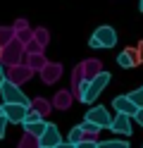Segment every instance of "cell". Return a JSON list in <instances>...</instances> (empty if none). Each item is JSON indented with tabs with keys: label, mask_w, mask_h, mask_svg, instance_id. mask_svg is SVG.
I'll use <instances>...</instances> for the list:
<instances>
[{
	"label": "cell",
	"mask_w": 143,
	"mask_h": 148,
	"mask_svg": "<svg viewBox=\"0 0 143 148\" xmlns=\"http://www.w3.org/2000/svg\"><path fill=\"white\" fill-rule=\"evenodd\" d=\"M133 119H136V122H138V124L143 127V108H138V112L133 115Z\"/></svg>",
	"instance_id": "28"
},
{
	"label": "cell",
	"mask_w": 143,
	"mask_h": 148,
	"mask_svg": "<svg viewBox=\"0 0 143 148\" xmlns=\"http://www.w3.org/2000/svg\"><path fill=\"white\" fill-rule=\"evenodd\" d=\"M24 55H26V43L19 41L17 36H14V38L5 45V53H3V58H0V60H5L7 64H14V62H22Z\"/></svg>",
	"instance_id": "5"
},
{
	"label": "cell",
	"mask_w": 143,
	"mask_h": 148,
	"mask_svg": "<svg viewBox=\"0 0 143 148\" xmlns=\"http://www.w3.org/2000/svg\"><path fill=\"white\" fill-rule=\"evenodd\" d=\"M110 79H112V74H110L107 69L98 72V74H95V77L88 81V86H86V93H83V98H81V103H95V98L103 93V88L110 84Z\"/></svg>",
	"instance_id": "1"
},
{
	"label": "cell",
	"mask_w": 143,
	"mask_h": 148,
	"mask_svg": "<svg viewBox=\"0 0 143 148\" xmlns=\"http://www.w3.org/2000/svg\"><path fill=\"white\" fill-rule=\"evenodd\" d=\"M83 136H86V134H83V127H81V124H76L72 132H69V141H67V146H79Z\"/></svg>",
	"instance_id": "19"
},
{
	"label": "cell",
	"mask_w": 143,
	"mask_h": 148,
	"mask_svg": "<svg viewBox=\"0 0 143 148\" xmlns=\"http://www.w3.org/2000/svg\"><path fill=\"white\" fill-rule=\"evenodd\" d=\"M117 64L119 67H124V69H131V67H138V53H136V48H124L119 55H117Z\"/></svg>",
	"instance_id": "12"
},
{
	"label": "cell",
	"mask_w": 143,
	"mask_h": 148,
	"mask_svg": "<svg viewBox=\"0 0 143 148\" xmlns=\"http://www.w3.org/2000/svg\"><path fill=\"white\" fill-rule=\"evenodd\" d=\"M12 38H14V26H10V29H5V26H3V29H0V41L7 45Z\"/></svg>",
	"instance_id": "24"
},
{
	"label": "cell",
	"mask_w": 143,
	"mask_h": 148,
	"mask_svg": "<svg viewBox=\"0 0 143 148\" xmlns=\"http://www.w3.org/2000/svg\"><path fill=\"white\" fill-rule=\"evenodd\" d=\"M127 96H129V98H131V100H133V103H136L138 108H143V84H141L138 88H133L131 93H127Z\"/></svg>",
	"instance_id": "23"
},
{
	"label": "cell",
	"mask_w": 143,
	"mask_h": 148,
	"mask_svg": "<svg viewBox=\"0 0 143 148\" xmlns=\"http://www.w3.org/2000/svg\"><path fill=\"white\" fill-rule=\"evenodd\" d=\"M138 10H141V14H143V0H138Z\"/></svg>",
	"instance_id": "31"
},
{
	"label": "cell",
	"mask_w": 143,
	"mask_h": 148,
	"mask_svg": "<svg viewBox=\"0 0 143 148\" xmlns=\"http://www.w3.org/2000/svg\"><path fill=\"white\" fill-rule=\"evenodd\" d=\"M14 36H17L19 41H24V43H29V41L34 38V31L29 29V24H26L24 19H19V22L14 24Z\"/></svg>",
	"instance_id": "15"
},
{
	"label": "cell",
	"mask_w": 143,
	"mask_h": 148,
	"mask_svg": "<svg viewBox=\"0 0 143 148\" xmlns=\"http://www.w3.org/2000/svg\"><path fill=\"white\" fill-rule=\"evenodd\" d=\"M48 38H50V34H48L45 29H36V31H34V38H31V41L38 45V48H45V45H48Z\"/></svg>",
	"instance_id": "20"
},
{
	"label": "cell",
	"mask_w": 143,
	"mask_h": 148,
	"mask_svg": "<svg viewBox=\"0 0 143 148\" xmlns=\"http://www.w3.org/2000/svg\"><path fill=\"white\" fill-rule=\"evenodd\" d=\"M0 96H3V103H26V105H31V100L24 96V91L19 88V84L12 81V79H5L3 81V86H0Z\"/></svg>",
	"instance_id": "4"
},
{
	"label": "cell",
	"mask_w": 143,
	"mask_h": 148,
	"mask_svg": "<svg viewBox=\"0 0 143 148\" xmlns=\"http://www.w3.org/2000/svg\"><path fill=\"white\" fill-rule=\"evenodd\" d=\"M7 122H10V119H7V115H5V110H3V112H0V138L5 136V127H7Z\"/></svg>",
	"instance_id": "26"
},
{
	"label": "cell",
	"mask_w": 143,
	"mask_h": 148,
	"mask_svg": "<svg viewBox=\"0 0 143 148\" xmlns=\"http://www.w3.org/2000/svg\"><path fill=\"white\" fill-rule=\"evenodd\" d=\"M100 148H129L127 138H112V141H100Z\"/></svg>",
	"instance_id": "21"
},
{
	"label": "cell",
	"mask_w": 143,
	"mask_h": 148,
	"mask_svg": "<svg viewBox=\"0 0 143 148\" xmlns=\"http://www.w3.org/2000/svg\"><path fill=\"white\" fill-rule=\"evenodd\" d=\"M26 64H29V67H31L34 72H36V69L41 72V67L45 64V60H43V53H41V50H31V53H26Z\"/></svg>",
	"instance_id": "17"
},
{
	"label": "cell",
	"mask_w": 143,
	"mask_h": 148,
	"mask_svg": "<svg viewBox=\"0 0 143 148\" xmlns=\"http://www.w3.org/2000/svg\"><path fill=\"white\" fill-rule=\"evenodd\" d=\"M7 79V72H5V67H3V64H0V86H3V81Z\"/></svg>",
	"instance_id": "29"
},
{
	"label": "cell",
	"mask_w": 143,
	"mask_h": 148,
	"mask_svg": "<svg viewBox=\"0 0 143 148\" xmlns=\"http://www.w3.org/2000/svg\"><path fill=\"white\" fill-rule=\"evenodd\" d=\"M114 43H117V31L112 26H98L88 41L91 48H114Z\"/></svg>",
	"instance_id": "3"
},
{
	"label": "cell",
	"mask_w": 143,
	"mask_h": 148,
	"mask_svg": "<svg viewBox=\"0 0 143 148\" xmlns=\"http://www.w3.org/2000/svg\"><path fill=\"white\" fill-rule=\"evenodd\" d=\"M41 77H43L45 84H55V81L62 77V67L57 62H45L41 67Z\"/></svg>",
	"instance_id": "13"
},
{
	"label": "cell",
	"mask_w": 143,
	"mask_h": 148,
	"mask_svg": "<svg viewBox=\"0 0 143 148\" xmlns=\"http://www.w3.org/2000/svg\"><path fill=\"white\" fill-rule=\"evenodd\" d=\"M62 143H64V141H62V136H60L57 124L48 122L43 136H38V146H41V148H57V146H62Z\"/></svg>",
	"instance_id": "6"
},
{
	"label": "cell",
	"mask_w": 143,
	"mask_h": 148,
	"mask_svg": "<svg viewBox=\"0 0 143 148\" xmlns=\"http://www.w3.org/2000/svg\"><path fill=\"white\" fill-rule=\"evenodd\" d=\"M19 146H22V148H24V146H38V136H34V134H29V132H26L24 138L19 141Z\"/></svg>",
	"instance_id": "25"
},
{
	"label": "cell",
	"mask_w": 143,
	"mask_h": 148,
	"mask_svg": "<svg viewBox=\"0 0 143 148\" xmlns=\"http://www.w3.org/2000/svg\"><path fill=\"white\" fill-rule=\"evenodd\" d=\"M136 53H138V62L143 64V38H141V43L136 45Z\"/></svg>",
	"instance_id": "27"
},
{
	"label": "cell",
	"mask_w": 143,
	"mask_h": 148,
	"mask_svg": "<svg viewBox=\"0 0 143 148\" xmlns=\"http://www.w3.org/2000/svg\"><path fill=\"white\" fill-rule=\"evenodd\" d=\"M34 77V69L29 67V64L24 62H14V64H10L7 67V79H12V81H17V84H24V81H29Z\"/></svg>",
	"instance_id": "7"
},
{
	"label": "cell",
	"mask_w": 143,
	"mask_h": 148,
	"mask_svg": "<svg viewBox=\"0 0 143 148\" xmlns=\"http://www.w3.org/2000/svg\"><path fill=\"white\" fill-rule=\"evenodd\" d=\"M86 119H91L93 124H98L103 129H110V124H112V117L107 112V108H103V105H93L88 112H86Z\"/></svg>",
	"instance_id": "9"
},
{
	"label": "cell",
	"mask_w": 143,
	"mask_h": 148,
	"mask_svg": "<svg viewBox=\"0 0 143 148\" xmlns=\"http://www.w3.org/2000/svg\"><path fill=\"white\" fill-rule=\"evenodd\" d=\"M3 53H5V43L0 41V58H3Z\"/></svg>",
	"instance_id": "30"
},
{
	"label": "cell",
	"mask_w": 143,
	"mask_h": 148,
	"mask_svg": "<svg viewBox=\"0 0 143 148\" xmlns=\"http://www.w3.org/2000/svg\"><path fill=\"white\" fill-rule=\"evenodd\" d=\"M72 98H74L72 91H57L55 98H53V108H57V110H67V108L72 105Z\"/></svg>",
	"instance_id": "14"
},
{
	"label": "cell",
	"mask_w": 143,
	"mask_h": 148,
	"mask_svg": "<svg viewBox=\"0 0 143 148\" xmlns=\"http://www.w3.org/2000/svg\"><path fill=\"white\" fill-rule=\"evenodd\" d=\"M98 72H103V64H100L98 60H93V58H91V60H83L79 67L74 69V79H72L74 91L79 88V84H81V81H91Z\"/></svg>",
	"instance_id": "2"
},
{
	"label": "cell",
	"mask_w": 143,
	"mask_h": 148,
	"mask_svg": "<svg viewBox=\"0 0 143 148\" xmlns=\"http://www.w3.org/2000/svg\"><path fill=\"white\" fill-rule=\"evenodd\" d=\"M3 110L12 124H22L26 112H29V105L26 103H3Z\"/></svg>",
	"instance_id": "8"
},
{
	"label": "cell",
	"mask_w": 143,
	"mask_h": 148,
	"mask_svg": "<svg viewBox=\"0 0 143 148\" xmlns=\"http://www.w3.org/2000/svg\"><path fill=\"white\" fill-rule=\"evenodd\" d=\"M0 112H3V105H0Z\"/></svg>",
	"instance_id": "32"
},
{
	"label": "cell",
	"mask_w": 143,
	"mask_h": 148,
	"mask_svg": "<svg viewBox=\"0 0 143 148\" xmlns=\"http://www.w3.org/2000/svg\"><path fill=\"white\" fill-rule=\"evenodd\" d=\"M112 108L117 110V112H122V115H131V117L138 112V105L133 103L129 96H117V98H112Z\"/></svg>",
	"instance_id": "11"
},
{
	"label": "cell",
	"mask_w": 143,
	"mask_h": 148,
	"mask_svg": "<svg viewBox=\"0 0 143 148\" xmlns=\"http://www.w3.org/2000/svg\"><path fill=\"white\" fill-rule=\"evenodd\" d=\"M110 132L117 136H131V115H122L117 112V117H112Z\"/></svg>",
	"instance_id": "10"
},
{
	"label": "cell",
	"mask_w": 143,
	"mask_h": 148,
	"mask_svg": "<svg viewBox=\"0 0 143 148\" xmlns=\"http://www.w3.org/2000/svg\"><path fill=\"white\" fill-rule=\"evenodd\" d=\"M81 127H83V134H86V136H95V134H98L100 129H103V127H98V124H93L91 119H83Z\"/></svg>",
	"instance_id": "22"
},
{
	"label": "cell",
	"mask_w": 143,
	"mask_h": 148,
	"mask_svg": "<svg viewBox=\"0 0 143 148\" xmlns=\"http://www.w3.org/2000/svg\"><path fill=\"white\" fill-rule=\"evenodd\" d=\"M22 124H24V132L34 134V136H43L45 127H48V122H45V119H34V122H22Z\"/></svg>",
	"instance_id": "16"
},
{
	"label": "cell",
	"mask_w": 143,
	"mask_h": 148,
	"mask_svg": "<svg viewBox=\"0 0 143 148\" xmlns=\"http://www.w3.org/2000/svg\"><path fill=\"white\" fill-rule=\"evenodd\" d=\"M29 108H34V110H36V112L41 115V117H48V115H50V108H53V103H48L45 98H36V100H31V105H29Z\"/></svg>",
	"instance_id": "18"
}]
</instances>
